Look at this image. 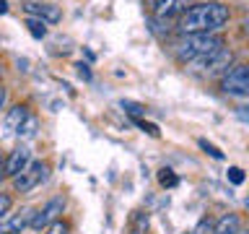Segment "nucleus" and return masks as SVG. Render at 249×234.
<instances>
[{
  "mask_svg": "<svg viewBox=\"0 0 249 234\" xmlns=\"http://www.w3.org/2000/svg\"><path fill=\"white\" fill-rule=\"evenodd\" d=\"M239 216L236 214H229V216H223V218H218V224H215V234H239Z\"/></svg>",
  "mask_w": 249,
  "mask_h": 234,
  "instance_id": "obj_12",
  "label": "nucleus"
},
{
  "mask_svg": "<svg viewBox=\"0 0 249 234\" xmlns=\"http://www.w3.org/2000/svg\"><path fill=\"white\" fill-rule=\"evenodd\" d=\"M122 107H130V112H132V115H140V112H145V109L140 107V104H132V101H122Z\"/></svg>",
  "mask_w": 249,
  "mask_h": 234,
  "instance_id": "obj_21",
  "label": "nucleus"
},
{
  "mask_svg": "<svg viewBox=\"0 0 249 234\" xmlns=\"http://www.w3.org/2000/svg\"><path fill=\"white\" fill-rule=\"evenodd\" d=\"M11 206H13V198H11L8 193H0V218H5V216H8Z\"/></svg>",
  "mask_w": 249,
  "mask_h": 234,
  "instance_id": "obj_17",
  "label": "nucleus"
},
{
  "mask_svg": "<svg viewBox=\"0 0 249 234\" xmlns=\"http://www.w3.org/2000/svg\"><path fill=\"white\" fill-rule=\"evenodd\" d=\"M29 161H31V151H29L26 146H18V148H16V151H11V156L3 161V175H5V177H16Z\"/></svg>",
  "mask_w": 249,
  "mask_h": 234,
  "instance_id": "obj_8",
  "label": "nucleus"
},
{
  "mask_svg": "<svg viewBox=\"0 0 249 234\" xmlns=\"http://www.w3.org/2000/svg\"><path fill=\"white\" fill-rule=\"evenodd\" d=\"M153 3H156V0H151V5H153Z\"/></svg>",
  "mask_w": 249,
  "mask_h": 234,
  "instance_id": "obj_24",
  "label": "nucleus"
},
{
  "mask_svg": "<svg viewBox=\"0 0 249 234\" xmlns=\"http://www.w3.org/2000/svg\"><path fill=\"white\" fill-rule=\"evenodd\" d=\"M47 175H50V167H47L44 161H29L26 167L18 172V175L11 177L13 190H16V193H21V195H29L31 190H36V187L44 182Z\"/></svg>",
  "mask_w": 249,
  "mask_h": 234,
  "instance_id": "obj_3",
  "label": "nucleus"
},
{
  "mask_svg": "<svg viewBox=\"0 0 249 234\" xmlns=\"http://www.w3.org/2000/svg\"><path fill=\"white\" fill-rule=\"evenodd\" d=\"M78 76H81V78H86V81H89V78H91V70H89V65H83V62H78Z\"/></svg>",
  "mask_w": 249,
  "mask_h": 234,
  "instance_id": "obj_20",
  "label": "nucleus"
},
{
  "mask_svg": "<svg viewBox=\"0 0 249 234\" xmlns=\"http://www.w3.org/2000/svg\"><path fill=\"white\" fill-rule=\"evenodd\" d=\"M31 216H34V211H31V208H23L18 216H13L11 221L3 226V232H0V234H18L21 229H26V226H29Z\"/></svg>",
  "mask_w": 249,
  "mask_h": 234,
  "instance_id": "obj_11",
  "label": "nucleus"
},
{
  "mask_svg": "<svg viewBox=\"0 0 249 234\" xmlns=\"http://www.w3.org/2000/svg\"><path fill=\"white\" fill-rule=\"evenodd\" d=\"M229 179H231L233 185H241V182H244V172H241L239 167H231L229 169Z\"/></svg>",
  "mask_w": 249,
  "mask_h": 234,
  "instance_id": "obj_19",
  "label": "nucleus"
},
{
  "mask_svg": "<svg viewBox=\"0 0 249 234\" xmlns=\"http://www.w3.org/2000/svg\"><path fill=\"white\" fill-rule=\"evenodd\" d=\"M26 13L31 19H39L44 23H60L62 21V11L54 3H26Z\"/></svg>",
  "mask_w": 249,
  "mask_h": 234,
  "instance_id": "obj_7",
  "label": "nucleus"
},
{
  "mask_svg": "<svg viewBox=\"0 0 249 234\" xmlns=\"http://www.w3.org/2000/svg\"><path fill=\"white\" fill-rule=\"evenodd\" d=\"M26 29H29V34L34 37V39H44L47 37V23L44 21H39V19H26Z\"/></svg>",
  "mask_w": 249,
  "mask_h": 234,
  "instance_id": "obj_14",
  "label": "nucleus"
},
{
  "mask_svg": "<svg viewBox=\"0 0 249 234\" xmlns=\"http://www.w3.org/2000/svg\"><path fill=\"white\" fill-rule=\"evenodd\" d=\"M29 117V109L23 107V104H16V107H11L5 112V117H3V128L8 130V133H16L18 130V125L23 122Z\"/></svg>",
  "mask_w": 249,
  "mask_h": 234,
  "instance_id": "obj_10",
  "label": "nucleus"
},
{
  "mask_svg": "<svg viewBox=\"0 0 249 234\" xmlns=\"http://www.w3.org/2000/svg\"><path fill=\"white\" fill-rule=\"evenodd\" d=\"M223 91L233 97H247L249 94V70L247 65H231V70L223 76Z\"/></svg>",
  "mask_w": 249,
  "mask_h": 234,
  "instance_id": "obj_5",
  "label": "nucleus"
},
{
  "mask_svg": "<svg viewBox=\"0 0 249 234\" xmlns=\"http://www.w3.org/2000/svg\"><path fill=\"white\" fill-rule=\"evenodd\" d=\"M159 182H161L163 187H174L179 179H177V175H174L171 169H161V172H159Z\"/></svg>",
  "mask_w": 249,
  "mask_h": 234,
  "instance_id": "obj_15",
  "label": "nucleus"
},
{
  "mask_svg": "<svg viewBox=\"0 0 249 234\" xmlns=\"http://www.w3.org/2000/svg\"><path fill=\"white\" fill-rule=\"evenodd\" d=\"M233 62V52L231 50H218L213 55H208V58H202V60H195L190 62L192 68H197L202 70V73H210V76H215V73H221V70H226Z\"/></svg>",
  "mask_w": 249,
  "mask_h": 234,
  "instance_id": "obj_6",
  "label": "nucleus"
},
{
  "mask_svg": "<svg viewBox=\"0 0 249 234\" xmlns=\"http://www.w3.org/2000/svg\"><path fill=\"white\" fill-rule=\"evenodd\" d=\"M62 208H65V198H62V195H54V198H50L39 211H34V216H31L29 226H31L34 232L47 229V226H50L54 218L62 214Z\"/></svg>",
  "mask_w": 249,
  "mask_h": 234,
  "instance_id": "obj_4",
  "label": "nucleus"
},
{
  "mask_svg": "<svg viewBox=\"0 0 249 234\" xmlns=\"http://www.w3.org/2000/svg\"><path fill=\"white\" fill-rule=\"evenodd\" d=\"M3 13H8V3H5V0H0V16H3Z\"/></svg>",
  "mask_w": 249,
  "mask_h": 234,
  "instance_id": "obj_23",
  "label": "nucleus"
},
{
  "mask_svg": "<svg viewBox=\"0 0 249 234\" xmlns=\"http://www.w3.org/2000/svg\"><path fill=\"white\" fill-rule=\"evenodd\" d=\"M184 8H187L184 0H156L153 3V16L159 21H163V19H171V16L182 13Z\"/></svg>",
  "mask_w": 249,
  "mask_h": 234,
  "instance_id": "obj_9",
  "label": "nucleus"
},
{
  "mask_svg": "<svg viewBox=\"0 0 249 234\" xmlns=\"http://www.w3.org/2000/svg\"><path fill=\"white\" fill-rule=\"evenodd\" d=\"M218 50H223V39L213 34V31H208V34H184L177 42V58L184 62L202 60Z\"/></svg>",
  "mask_w": 249,
  "mask_h": 234,
  "instance_id": "obj_2",
  "label": "nucleus"
},
{
  "mask_svg": "<svg viewBox=\"0 0 249 234\" xmlns=\"http://www.w3.org/2000/svg\"><path fill=\"white\" fill-rule=\"evenodd\" d=\"M5 99H8V91H5V86L0 83V109L5 107Z\"/></svg>",
  "mask_w": 249,
  "mask_h": 234,
  "instance_id": "obj_22",
  "label": "nucleus"
},
{
  "mask_svg": "<svg viewBox=\"0 0 249 234\" xmlns=\"http://www.w3.org/2000/svg\"><path fill=\"white\" fill-rule=\"evenodd\" d=\"M231 19V11L226 3H218V0H210V3H197L192 8H187L182 16V34H208V31L223 29Z\"/></svg>",
  "mask_w": 249,
  "mask_h": 234,
  "instance_id": "obj_1",
  "label": "nucleus"
},
{
  "mask_svg": "<svg viewBox=\"0 0 249 234\" xmlns=\"http://www.w3.org/2000/svg\"><path fill=\"white\" fill-rule=\"evenodd\" d=\"M200 148H205V151H208L210 156H213V159H223V154H221V151H218V148H215L213 143H208V140H205V138H200Z\"/></svg>",
  "mask_w": 249,
  "mask_h": 234,
  "instance_id": "obj_18",
  "label": "nucleus"
},
{
  "mask_svg": "<svg viewBox=\"0 0 249 234\" xmlns=\"http://www.w3.org/2000/svg\"><path fill=\"white\" fill-rule=\"evenodd\" d=\"M36 128H39V120H36V117L34 115H29L26 117V120H23L21 125H18V130H16V136H18V138H34L36 136Z\"/></svg>",
  "mask_w": 249,
  "mask_h": 234,
  "instance_id": "obj_13",
  "label": "nucleus"
},
{
  "mask_svg": "<svg viewBox=\"0 0 249 234\" xmlns=\"http://www.w3.org/2000/svg\"><path fill=\"white\" fill-rule=\"evenodd\" d=\"M70 232V226L62 221V218H54V221L47 226V234H68Z\"/></svg>",
  "mask_w": 249,
  "mask_h": 234,
  "instance_id": "obj_16",
  "label": "nucleus"
}]
</instances>
